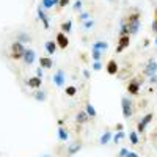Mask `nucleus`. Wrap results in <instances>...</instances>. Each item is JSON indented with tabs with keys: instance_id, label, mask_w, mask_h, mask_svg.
I'll list each match as a JSON object with an SVG mask.
<instances>
[{
	"instance_id": "obj_1",
	"label": "nucleus",
	"mask_w": 157,
	"mask_h": 157,
	"mask_svg": "<svg viewBox=\"0 0 157 157\" xmlns=\"http://www.w3.org/2000/svg\"><path fill=\"white\" fill-rule=\"evenodd\" d=\"M126 27H127V33L130 36L138 33V30H140V14L138 13H134V14H130L126 19Z\"/></svg>"
},
{
	"instance_id": "obj_2",
	"label": "nucleus",
	"mask_w": 157,
	"mask_h": 157,
	"mask_svg": "<svg viewBox=\"0 0 157 157\" xmlns=\"http://www.w3.org/2000/svg\"><path fill=\"white\" fill-rule=\"evenodd\" d=\"M121 109H123V116L126 118V120L132 118V115H134V104H132V101H130L129 98L124 96L121 99Z\"/></svg>"
},
{
	"instance_id": "obj_3",
	"label": "nucleus",
	"mask_w": 157,
	"mask_h": 157,
	"mask_svg": "<svg viewBox=\"0 0 157 157\" xmlns=\"http://www.w3.org/2000/svg\"><path fill=\"white\" fill-rule=\"evenodd\" d=\"M24 54H25V47H24L22 43L14 41L11 44V58L13 60H22Z\"/></svg>"
},
{
	"instance_id": "obj_4",
	"label": "nucleus",
	"mask_w": 157,
	"mask_h": 157,
	"mask_svg": "<svg viewBox=\"0 0 157 157\" xmlns=\"http://www.w3.org/2000/svg\"><path fill=\"white\" fill-rule=\"evenodd\" d=\"M36 14H38V19L43 22V27H44V29H49V27H50V19H49V16L46 14V11H44V8H43L41 5H38Z\"/></svg>"
},
{
	"instance_id": "obj_5",
	"label": "nucleus",
	"mask_w": 157,
	"mask_h": 157,
	"mask_svg": "<svg viewBox=\"0 0 157 157\" xmlns=\"http://www.w3.org/2000/svg\"><path fill=\"white\" fill-rule=\"evenodd\" d=\"M152 118H154V115L152 113H146L145 116L141 118V121L137 124V132H140V134H143L146 130V126L152 121Z\"/></svg>"
},
{
	"instance_id": "obj_6",
	"label": "nucleus",
	"mask_w": 157,
	"mask_h": 157,
	"mask_svg": "<svg viewBox=\"0 0 157 157\" xmlns=\"http://www.w3.org/2000/svg\"><path fill=\"white\" fill-rule=\"evenodd\" d=\"M141 83H143V78L140 80V78H134V80H130L129 82V85H127V91L130 94H138V91H140V86H141Z\"/></svg>"
},
{
	"instance_id": "obj_7",
	"label": "nucleus",
	"mask_w": 157,
	"mask_h": 157,
	"mask_svg": "<svg viewBox=\"0 0 157 157\" xmlns=\"http://www.w3.org/2000/svg\"><path fill=\"white\" fill-rule=\"evenodd\" d=\"M130 44V35H123L120 36V41H118V47H116V54H121L124 49H127Z\"/></svg>"
},
{
	"instance_id": "obj_8",
	"label": "nucleus",
	"mask_w": 157,
	"mask_h": 157,
	"mask_svg": "<svg viewBox=\"0 0 157 157\" xmlns=\"http://www.w3.org/2000/svg\"><path fill=\"white\" fill-rule=\"evenodd\" d=\"M22 60L27 66H32V64L35 63V60H36V52L33 49H25V54H24Z\"/></svg>"
},
{
	"instance_id": "obj_9",
	"label": "nucleus",
	"mask_w": 157,
	"mask_h": 157,
	"mask_svg": "<svg viewBox=\"0 0 157 157\" xmlns=\"http://www.w3.org/2000/svg\"><path fill=\"white\" fill-rule=\"evenodd\" d=\"M52 80H54V83H55L58 88H61V86L64 85V80H66V74H64L63 69H58V71L54 74V77H52Z\"/></svg>"
},
{
	"instance_id": "obj_10",
	"label": "nucleus",
	"mask_w": 157,
	"mask_h": 157,
	"mask_svg": "<svg viewBox=\"0 0 157 157\" xmlns=\"http://www.w3.org/2000/svg\"><path fill=\"white\" fill-rule=\"evenodd\" d=\"M145 74H146L148 77L157 74V61H155L154 58H151V60L146 63V66H145Z\"/></svg>"
},
{
	"instance_id": "obj_11",
	"label": "nucleus",
	"mask_w": 157,
	"mask_h": 157,
	"mask_svg": "<svg viewBox=\"0 0 157 157\" xmlns=\"http://www.w3.org/2000/svg\"><path fill=\"white\" fill-rule=\"evenodd\" d=\"M68 44H69V39H68L66 33L60 32V33L57 35V46H58L60 49H66V47H68Z\"/></svg>"
},
{
	"instance_id": "obj_12",
	"label": "nucleus",
	"mask_w": 157,
	"mask_h": 157,
	"mask_svg": "<svg viewBox=\"0 0 157 157\" xmlns=\"http://www.w3.org/2000/svg\"><path fill=\"white\" fill-rule=\"evenodd\" d=\"M27 85L33 90H39L43 85V78H39V77H30L29 80H27Z\"/></svg>"
},
{
	"instance_id": "obj_13",
	"label": "nucleus",
	"mask_w": 157,
	"mask_h": 157,
	"mask_svg": "<svg viewBox=\"0 0 157 157\" xmlns=\"http://www.w3.org/2000/svg\"><path fill=\"white\" fill-rule=\"evenodd\" d=\"M80 149H82V143L80 141H74V143H71V145L68 146V155L71 157V155L77 154Z\"/></svg>"
},
{
	"instance_id": "obj_14",
	"label": "nucleus",
	"mask_w": 157,
	"mask_h": 157,
	"mask_svg": "<svg viewBox=\"0 0 157 157\" xmlns=\"http://www.w3.org/2000/svg\"><path fill=\"white\" fill-rule=\"evenodd\" d=\"M16 41H19V43H22V44L30 43V41H32V36H30V33H27V32H17Z\"/></svg>"
},
{
	"instance_id": "obj_15",
	"label": "nucleus",
	"mask_w": 157,
	"mask_h": 157,
	"mask_svg": "<svg viewBox=\"0 0 157 157\" xmlns=\"http://www.w3.org/2000/svg\"><path fill=\"white\" fill-rule=\"evenodd\" d=\"M39 66H41L43 69H49L54 66V61H52L50 57H41L39 58Z\"/></svg>"
},
{
	"instance_id": "obj_16",
	"label": "nucleus",
	"mask_w": 157,
	"mask_h": 157,
	"mask_svg": "<svg viewBox=\"0 0 157 157\" xmlns=\"http://www.w3.org/2000/svg\"><path fill=\"white\" fill-rule=\"evenodd\" d=\"M107 72H109L110 75H116V72H118V63H116L115 60H110V61L107 63Z\"/></svg>"
},
{
	"instance_id": "obj_17",
	"label": "nucleus",
	"mask_w": 157,
	"mask_h": 157,
	"mask_svg": "<svg viewBox=\"0 0 157 157\" xmlns=\"http://www.w3.org/2000/svg\"><path fill=\"white\" fill-rule=\"evenodd\" d=\"M44 47H46V52H47L49 55H54L55 50H57V43L55 41H46Z\"/></svg>"
},
{
	"instance_id": "obj_18",
	"label": "nucleus",
	"mask_w": 157,
	"mask_h": 157,
	"mask_svg": "<svg viewBox=\"0 0 157 157\" xmlns=\"http://www.w3.org/2000/svg\"><path fill=\"white\" fill-rule=\"evenodd\" d=\"M75 120H77V123H78V124H85V123L90 120V116H88V113H86L85 110H82V112H78V113H77Z\"/></svg>"
},
{
	"instance_id": "obj_19",
	"label": "nucleus",
	"mask_w": 157,
	"mask_h": 157,
	"mask_svg": "<svg viewBox=\"0 0 157 157\" xmlns=\"http://www.w3.org/2000/svg\"><path fill=\"white\" fill-rule=\"evenodd\" d=\"M112 137H113V134L110 132V130H105L102 135H101V138H99V143L101 145H107L109 141H112Z\"/></svg>"
},
{
	"instance_id": "obj_20",
	"label": "nucleus",
	"mask_w": 157,
	"mask_h": 157,
	"mask_svg": "<svg viewBox=\"0 0 157 157\" xmlns=\"http://www.w3.org/2000/svg\"><path fill=\"white\" fill-rule=\"evenodd\" d=\"M91 49H98L101 52H105L109 49V43H105V41H96L93 46H91Z\"/></svg>"
},
{
	"instance_id": "obj_21",
	"label": "nucleus",
	"mask_w": 157,
	"mask_h": 157,
	"mask_svg": "<svg viewBox=\"0 0 157 157\" xmlns=\"http://www.w3.org/2000/svg\"><path fill=\"white\" fill-rule=\"evenodd\" d=\"M60 0H41V6L44 10H50V8H54L55 5H58Z\"/></svg>"
},
{
	"instance_id": "obj_22",
	"label": "nucleus",
	"mask_w": 157,
	"mask_h": 157,
	"mask_svg": "<svg viewBox=\"0 0 157 157\" xmlns=\"http://www.w3.org/2000/svg\"><path fill=\"white\" fill-rule=\"evenodd\" d=\"M85 112L88 113V116L91 118V120H93V118H96L98 116V112H96V109L91 105V104L88 102V104H85Z\"/></svg>"
},
{
	"instance_id": "obj_23",
	"label": "nucleus",
	"mask_w": 157,
	"mask_h": 157,
	"mask_svg": "<svg viewBox=\"0 0 157 157\" xmlns=\"http://www.w3.org/2000/svg\"><path fill=\"white\" fill-rule=\"evenodd\" d=\"M33 98H35L38 102H44V101H46V98H47V94H46V91H43V90H38V91H35Z\"/></svg>"
},
{
	"instance_id": "obj_24",
	"label": "nucleus",
	"mask_w": 157,
	"mask_h": 157,
	"mask_svg": "<svg viewBox=\"0 0 157 157\" xmlns=\"http://www.w3.org/2000/svg\"><path fill=\"white\" fill-rule=\"evenodd\" d=\"M58 138L61 140V141H68L69 140V134L66 132V129H64V127H58Z\"/></svg>"
},
{
	"instance_id": "obj_25",
	"label": "nucleus",
	"mask_w": 157,
	"mask_h": 157,
	"mask_svg": "<svg viewBox=\"0 0 157 157\" xmlns=\"http://www.w3.org/2000/svg\"><path fill=\"white\" fill-rule=\"evenodd\" d=\"M60 29H61V32H63V33H66V35H68V33H71V30H72V22H71V21L63 22Z\"/></svg>"
},
{
	"instance_id": "obj_26",
	"label": "nucleus",
	"mask_w": 157,
	"mask_h": 157,
	"mask_svg": "<svg viewBox=\"0 0 157 157\" xmlns=\"http://www.w3.org/2000/svg\"><path fill=\"white\" fill-rule=\"evenodd\" d=\"M129 140H130L132 145H138L140 138H138V134L135 132V130H130V132H129Z\"/></svg>"
},
{
	"instance_id": "obj_27",
	"label": "nucleus",
	"mask_w": 157,
	"mask_h": 157,
	"mask_svg": "<svg viewBox=\"0 0 157 157\" xmlns=\"http://www.w3.org/2000/svg\"><path fill=\"white\" fill-rule=\"evenodd\" d=\"M102 54H104V52H101V50H98V49H91V58H93L94 61H101Z\"/></svg>"
},
{
	"instance_id": "obj_28",
	"label": "nucleus",
	"mask_w": 157,
	"mask_h": 157,
	"mask_svg": "<svg viewBox=\"0 0 157 157\" xmlns=\"http://www.w3.org/2000/svg\"><path fill=\"white\" fill-rule=\"evenodd\" d=\"M124 137H126V134L123 132V130H120V132H116V134L112 137V140H113V143H120Z\"/></svg>"
},
{
	"instance_id": "obj_29",
	"label": "nucleus",
	"mask_w": 157,
	"mask_h": 157,
	"mask_svg": "<svg viewBox=\"0 0 157 157\" xmlns=\"http://www.w3.org/2000/svg\"><path fill=\"white\" fill-rule=\"evenodd\" d=\"M83 27H85V30H91V29L94 27V21H93V19L85 21V22H83Z\"/></svg>"
},
{
	"instance_id": "obj_30",
	"label": "nucleus",
	"mask_w": 157,
	"mask_h": 157,
	"mask_svg": "<svg viewBox=\"0 0 157 157\" xmlns=\"http://www.w3.org/2000/svg\"><path fill=\"white\" fill-rule=\"evenodd\" d=\"M75 93H77V88L75 86H72V85L71 86H66V94L68 96H74Z\"/></svg>"
},
{
	"instance_id": "obj_31",
	"label": "nucleus",
	"mask_w": 157,
	"mask_h": 157,
	"mask_svg": "<svg viewBox=\"0 0 157 157\" xmlns=\"http://www.w3.org/2000/svg\"><path fill=\"white\" fill-rule=\"evenodd\" d=\"M82 6H83V2H82V0H77V2L72 5L74 11H80V10H82Z\"/></svg>"
},
{
	"instance_id": "obj_32",
	"label": "nucleus",
	"mask_w": 157,
	"mask_h": 157,
	"mask_svg": "<svg viewBox=\"0 0 157 157\" xmlns=\"http://www.w3.org/2000/svg\"><path fill=\"white\" fill-rule=\"evenodd\" d=\"M91 66H93V71H101L102 69V63L101 61H93Z\"/></svg>"
},
{
	"instance_id": "obj_33",
	"label": "nucleus",
	"mask_w": 157,
	"mask_h": 157,
	"mask_svg": "<svg viewBox=\"0 0 157 157\" xmlns=\"http://www.w3.org/2000/svg\"><path fill=\"white\" fill-rule=\"evenodd\" d=\"M36 77H39V78H43V77H44V71H43L41 66L36 68Z\"/></svg>"
},
{
	"instance_id": "obj_34",
	"label": "nucleus",
	"mask_w": 157,
	"mask_h": 157,
	"mask_svg": "<svg viewBox=\"0 0 157 157\" xmlns=\"http://www.w3.org/2000/svg\"><path fill=\"white\" fill-rule=\"evenodd\" d=\"M78 17H80V21H83V22H85V21H88L91 16L88 14V13H80V16H78Z\"/></svg>"
},
{
	"instance_id": "obj_35",
	"label": "nucleus",
	"mask_w": 157,
	"mask_h": 157,
	"mask_svg": "<svg viewBox=\"0 0 157 157\" xmlns=\"http://www.w3.org/2000/svg\"><path fill=\"white\" fill-rule=\"evenodd\" d=\"M127 154H129V149L123 148V149L120 151V154H118V157H127Z\"/></svg>"
},
{
	"instance_id": "obj_36",
	"label": "nucleus",
	"mask_w": 157,
	"mask_h": 157,
	"mask_svg": "<svg viewBox=\"0 0 157 157\" xmlns=\"http://www.w3.org/2000/svg\"><path fill=\"white\" fill-rule=\"evenodd\" d=\"M68 3H69V0H60V2H58V6H60V8H64Z\"/></svg>"
},
{
	"instance_id": "obj_37",
	"label": "nucleus",
	"mask_w": 157,
	"mask_h": 157,
	"mask_svg": "<svg viewBox=\"0 0 157 157\" xmlns=\"http://www.w3.org/2000/svg\"><path fill=\"white\" fill-rule=\"evenodd\" d=\"M152 32H154V33L157 35V17H155V19L152 21Z\"/></svg>"
},
{
	"instance_id": "obj_38",
	"label": "nucleus",
	"mask_w": 157,
	"mask_h": 157,
	"mask_svg": "<svg viewBox=\"0 0 157 157\" xmlns=\"http://www.w3.org/2000/svg\"><path fill=\"white\" fill-rule=\"evenodd\" d=\"M115 129H116V132H120V130H123V129H124V124H123V123H118Z\"/></svg>"
},
{
	"instance_id": "obj_39",
	"label": "nucleus",
	"mask_w": 157,
	"mask_h": 157,
	"mask_svg": "<svg viewBox=\"0 0 157 157\" xmlns=\"http://www.w3.org/2000/svg\"><path fill=\"white\" fill-rule=\"evenodd\" d=\"M149 82H151V83H157V74H154V75L149 77Z\"/></svg>"
},
{
	"instance_id": "obj_40",
	"label": "nucleus",
	"mask_w": 157,
	"mask_h": 157,
	"mask_svg": "<svg viewBox=\"0 0 157 157\" xmlns=\"http://www.w3.org/2000/svg\"><path fill=\"white\" fill-rule=\"evenodd\" d=\"M83 77H85V78H90V77H91V74H90L88 69H83Z\"/></svg>"
},
{
	"instance_id": "obj_41",
	"label": "nucleus",
	"mask_w": 157,
	"mask_h": 157,
	"mask_svg": "<svg viewBox=\"0 0 157 157\" xmlns=\"http://www.w3.org/2000/svg\"><path fill=\"white\" fill-rule=\"evenodd\" d=\"M127 157H138V154H137V152H132V151H129Z\"/></svg>"
},
{
	"instance_id": "obj_42",
	"label": "nucleus",
	"mask_w": 157,
	"mask_h": 157,
	"mask_svg": "<svg viewBox=\"0 0 157 157\" xmlns=\"http://www.w3.org/2000/svg\"><path fill=\"white\" fill-rule=\"evenodd\" d=\"M154 43H155V46H157V36H155V39H154Z\"/></svg>"
},
{
	"instance_id": "obj_43",
	"label": "nucleus",
	"mask_w": 157,
	"mask_h": 157,
	"mask_svg": "<svg viewBox=\"0 0 157 157\" xmlns=\"http://www.w3.org/2000/svg\"><path fill=\"white\" fill-rule=\"evenodd\" d=\"M43 157H50V155H47V154H46V155H43Z\"/></svg>"
},
{
	"instance_id": "obj_44",
	"label": "nucleus",
	"mask_w": 157,
	"mask_h": 157,
	"mask_svg": "<svg viewBox=\"0 0 157 157\" xmlns=\"http://www.w3.org/2000/svg\"><path fill=\"white\" fill-rule=\"evenodd\" d=\"M109 2H116V0H109Z\"/></svg>"
}]
</instances>
